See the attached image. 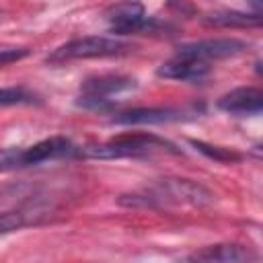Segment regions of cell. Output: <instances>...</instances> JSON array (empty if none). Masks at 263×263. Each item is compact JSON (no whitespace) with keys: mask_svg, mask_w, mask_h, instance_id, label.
Instances as JSON below:
<instances>
[{"mask_svg":"<svg viewBox=\"0 0 263 263\" xmlns=\"http://www.w3.org/2000/svg\"><path fill=\"white\" fill-rule=\"evenodd\" d=\"M247 49H249L247 41L234 39V37H222V39H203V41L179 45L175 55L191 58V60H199V62H212V60H224V58L238 55Z\"/></svg>","mask_w":263,"mask_h":263,"instance_id":"5b68a950","label":"cell"},{"mask_svg":"<svg viewBox=\"0 0 263 263\" xmlns=\"http://www.w3.org/2000/svg\"><path fill=\"white\" fill-rule=\"evenodd\" d=\"M29 55V49L27 47H8V49H0V66H8V64H14L23 58Z\"/></svg>","mask_w":263,"mask_h":263,"instance_id":"2e32d148","label":"cell"},{"mask_svg":"<svg viewBox=\"0 0 263 263\" xmlns=\"http://www.w3.org/2000/svg\"><path fill=\"white\" fill-rule=\"evenodd\" d=\"M247 2H249V6L253 8V12L261 14V8H263V0H247Z\"/></svg>","mask_w":263,"mask_h":263,"instance_id":"e0dca14e","label":"cell"},{"mask_svg":"<svg viewBox=\"0 0 263 263\" xmlns=\"http://www.w3.org/2000/svg\"><path fill=\"white\" fill-rule=\"evenodd\" d=\"M132 45L115 39V37H80L72 39L64 45H60L51 55H47L49 64H64L72 60H88V58H107V55H117L127 51Z\"/></svg>","mask_w":263,"mask_h":263,"instance_id":"7a4b0ae2","label":"cell"},{"mask_svg":"<svg viewBox=\"0 0 263 263\" xmlns=\"http://www.w3.org/2000/svg\"><path fill=\"white\" fill-rule=\"evenodd\" d=\"M218 109L230 115H259L263 109V92L253 86L234 88L218 99Z\"/></svg>","mask_w":263,"mask_h":263,"instance_id":"52a82bcc","label":"cell"},{"mask_svg":"<svg viewBox=\"0 0 263 263\" xmlns=\"http://www.w3.org/2000/svg\"><path fill=\"white\" fill-rule=\"evenodd\" d=\"M134 86H136V80L129 76H121V74H105V76L86 78L80 86V105L90 107V109H103L111 103L109 97L129 90Z\"/></svg>","mask_w":263,"mask_h":263,"instance_id":"277c9868","label":"cell"},{"mask_svg":"<svg viewBox=\"0 0 263 263\" xmlns=\"http://www.w3.org/2000/svg\"><path fill=\"white\" fill-rule=\"evenodd\" d=\"M189 144L201 152L203 156L216 160V162H224V164H230V162H238L242 158L240 152L232 150V148H224V146H214V144H208V142H201V140H189Z\"/></svg>","mask_w":263,"mask_h":263,"instance_id":"4fadbf2b","label":"cell"},{"mask_svg":"<svg viewBox=\"0 0 263 263\" xmlns=\"http://www.w3.org/2000/svg\"><path fill=\"white\" fill-rule=\"evenodd\" d=\"M156 74L160 78H168V80H183V82H201L210 76V64L208 62H199V60H191V58H179L175 55L173 60L164 62Z\"/></svg>","mask_w":263,"mask_h":263,"instance_id":"9c48e42d","label":"cell"},{"mask_svg":"<svg viewBox=\"0 0 263 263\" xmlns=\"http://www.w3.org/2000/svg\"><path fill=\"white\" fill-rule=\"evenodd\" d=\"M189 261H222V263H234V261H251L257 259L249 249L240 245H212L201 251H195L187 257Z\"/></svg>","mask_w":263,"mask_h":263,"instance_id":"8fae6325","label":"cell"},{"mask_svg":"<svg viewBox=\"0 0 263 263\" xmlns=\"http://www.w3.org/2000/svg\"><path fill=\"white\" fill-rule=\"evenodd\" d=\"M154 152H171L179 154L181 150L154 134H125L117 136L105 144L99 146H88L82 150L84 156L88 158H101V160H113V158H140V156H150Z\"/></svg>","mask_w":263,"mask_h":263,"instance_id":"6da1fadb","label":"cell"},{"mask_svg":"<svg viewBox=\"0 0 263 263\" xmlns=\"http://www.w3.org/2000/svg\"><path fill=\"white\" fill-rule=\"evenodd\" d=\"M107 21L111 25V31L117 35L154 31V21L146 16L144 6L136 0H123L113 4L107 10Z\"/></svg>","mask_w":263,"mask_h":263,"instance_id":"8992f818","label":"cell"},{"mask_svg":"<svg viewBox=\"0 0 263 263\" xmlns=\"http://www.w3.org/2000/svg\"><path fill=\"white\" fill-rule=\"evenodd\" d=\"M76 154V146L68 140V138H47L41 140L29 148L21 150V160L23 166H31V164H41L45 160H55V158H64V156H72Z\"/></svg>","mask_w":263,"mask_h":263,"instance_id":"ba28073f","label":"cell"},{"mask_svg":"<svg viewBox=\"0 0 263 263\" xmlns=\"http://www.w3.org/2000/svg\"><path fill=\"white\" fill-rule=\"evenodd\" d=\"M201 23L205 27H218V29H228V27H259L261 25V14L257 12H238V10H216L205 16H201Z\"/></svg>","mask_w":263,"mask_h":263,"instance_id":"7c38bea8","label":"cell"},{"mask_svg":"<svg viewBox=\"0 0 263 263\" xmlns=\"http://www.w3.org/2000/svg\"><path fill=\"white\" fill-rule=\"evenodd\" d=\"M144 201V205H154L156 199L173 201V203H189V205H208L214 201L212 193L195 181L189 179H164L156 187L150 189L148 195H134Z\"/></svg>","mask_w":263,"mask_h":263,"instance_id":"3957f363","label":"cell"},{"mask_svg":"<svg viewBox=\"0 0 263 263\" xmlns=\"http://www.w3.org/2000/svg\"><path fill=\"white\" fill-rule=\"evenodd\" d=\"M37 212H39L37 208H29V210H16V212H4V214H0V234L18 230V228L35 222V216H41Z\"/></svg>","mask_w":263,"mask_h":263,"instance_id":"5bb4252c","label":"cell"},{"mask_svg":"<svg viewBox=\"0 0 263 263\" xmlns=\"http://www.w3.org/2000/svg\"><path fill=\"white\" fill-rule=\"evenodd\" d=\"M183 117V111L179 109H132L125 113H117L113 117V123H125V125H138V123H166L177 121Z\"/></svg>","mask_w":263,"mask_h":263,"instance_id":"30bf717a","label":"cell"},{"mask_svg":"<svg viewBox=\"0 0 263 263\" xmlns=\"http://www.w3.org/2000/svg\"><path fill=\"white\" fill-rule=\"evenodd\" d=\"M33 95L27 92L25 88H0V107L4 105H21V103H31Z\"/></svg>","mask_w":263,"mask_h":263,"instance_id":"9a60e30c","label":"cell"}]
</instances>
